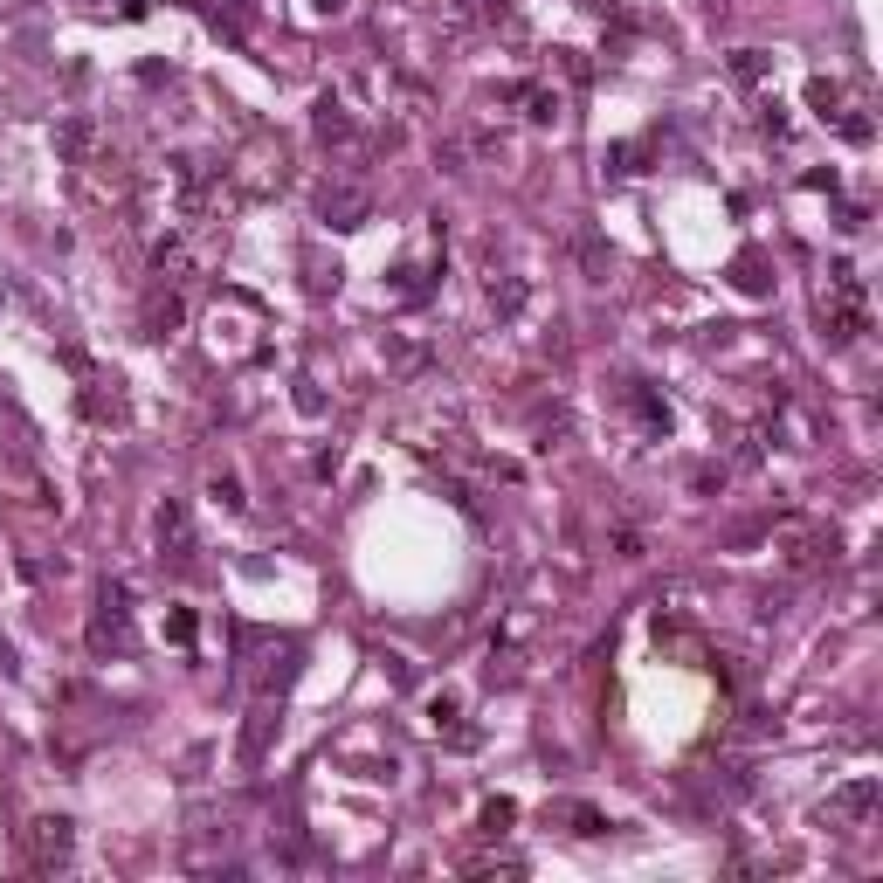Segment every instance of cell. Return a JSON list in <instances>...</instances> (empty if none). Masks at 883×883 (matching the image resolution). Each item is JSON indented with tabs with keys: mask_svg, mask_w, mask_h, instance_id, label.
<instances>
[{
	"mask_svg": "<svg viewBox=\"0 0 883 883\" xmlns=\"http://www.w3.org/2000/svg\"><path fill=\"white\" fill-rule=\"evenodd\" d=\"M69 856V821H35V863L49 869Z\"/></svg>",
	"mask_w": 883,
	"mask_h": 883,
	"instance_id": "cell-1",
	"label": "cell"
},
{
	"mask_svg": "<svg viewBox=\"0 0 883 883\" xmlns=\"http://www.w3.org/2000/svg\"><path fill=\"white\" fill-rule=\"evenodd\" d=\"M504 821H511V800H490V808H484V828H490V835H497V828H504Z\"/></svg>",
	"mask_w": 883,
	"mask_h": 883,
	"instance_id": "cell-2",
	"label": "cell"
}]
</instances>
